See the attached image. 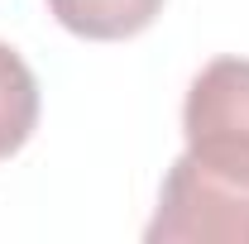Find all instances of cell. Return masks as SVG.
I'll return each instance as SVG.
<instances>
[{
    "mask_svg": "<svg viewBox=\"0 0 249 244\" xmlns=\"http://www.w3.org/2000/svg\"><path fill=\"white\" fill-rule=\"evenodd\" d=\"M149 244H249V168L187 149L144 225Z\"/></svg>",
    "mask_w": 249,
    "mask_h": 244,
    "instance_id": "cell-1",
    "label": "cell"
},
{
    "mask_svg": "<svg viewBox=\"0 0 249 244\" xmlns=\"http://www.w3.org/2000/svg\"><path fill=\"white\" fill-rule=\"evenodd\" d=\"M182 139L201 158L249 168V58H211L187 87Z\"/></svg>",
    "mask_w": 249,
    "mask_h": 244,
    "instance_id": "cell-2",
    "label": "cell"
},
{
    "mask_svg": "<svg viewBox=\"0 0 249 244\" xmlns=\"http://www.w3.org/2000/svg\"><path fill=\"white\" fill-rule=\"evenodd\" d=\"M48 10L67 34L91 43H115L149 29L163 15V0H48Z\"/></svg>",
    "mask_w": 249,
    "mask_h": 244,
    "instance_id": "cell-3",
    "label": "cell"
},
{
    "mask_svg": "<svg viewBox=\"0 0 249 244\" xmlns=\"http://www.w3.org/2000/svg\"><path fill=\"white\" fill-rule=\"evenodd\" d=\"M38 124V77L10 43H0V158L19 153Z\"/></svg>",
    "mask_w": 249,
    "mask_h": 244,
    "instance_id": "cell-4",
    "label": "cell"
}]
</instances>
